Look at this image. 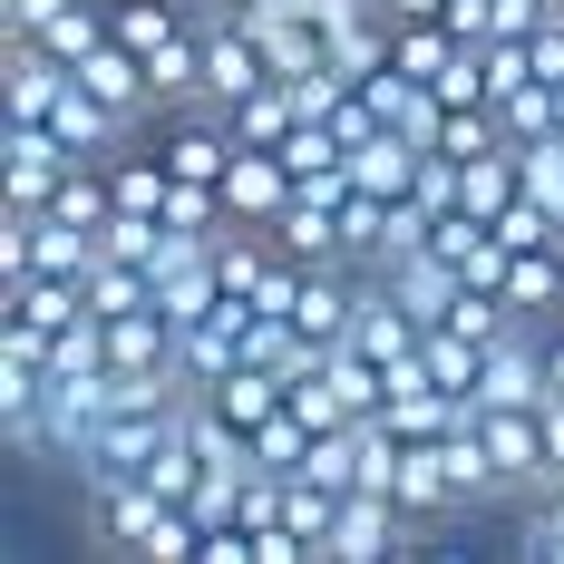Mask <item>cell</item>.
Listing matches in <instances>:
<instances>
[{"label":"cell","mask_w":564,"mask_h":564,"mask_svg":"<svg viewBox=\"0 0 564 564\" xmlns=\"http://www.w3.org/2000/svg\"><path fill=\"white\" fill-rule=\"evenodd\" d=\"M117 419V370H78V380H50V409H40V457L78 467L98 448V429Z\"/></svg>","instance_id":"cell-1"},{"label":"cell","mask_w":564,"mask_h":564,"mask_svg":"<svg viewBox=\"0 0 564 564\" xmlns=\"http://www.w3.org/2000/svg\"><path fill=\"white\" fill-rule=\"evenodd\" d=\"M555 370H545V322H516L487 340V370H477V409H545Z\"/></svg>","instance_id":"cell-2"},{"label":"cell","mask_w":564,"mask_h":564,"mask_svg":"<svg viewBox=\"0 0 564 564\" xmlns=\"http://www.w3.org/2000/svg\"><path fill=\"white\" fill-rule=\"evenodd\" d=\"M487 457H497V497L535 507L555 487V457H545V419L535 409H487Z\"/></svg>","instance_id":"cell-3"},{"label":"cell","mask_w":564,"mask_h":564,"mask_svg":"<svg viewBox=\"0 0 564 564\" xmlns=\"http://www.w3.org/2000/svg\"><path fill=\"white\" fill-rule=\"evenodd\" d=\"M243 322H253V302L225 292L205 322H185V332H175V370H185V390H215L234 360H243Z\"/></svg>","instance_id":"cell-4"},{"label":"cell","mask_w":564,"mask_h":564,"mask_svg":"<svg viewBox=\"0 0 564 564\" xmlns=\"http://www.w3.org/2000/svg\"><path fill=\"white\" fill-rule=\"evenodd\" d=\"M156 516H166V497H156L147 477H88V525H98L108 555H147Z\"/></svg>","instance_id":"cell-5"},{"label":"cell","mask_w":564,"mask_h":564,"mask_svg":"<svg viewBox=\"0 0 564 564\" xmlns=\"http://www.w3.org/2000/svg\"><path fill=\"white\" fill-rule=\"evenodd\" d=\"M263 78H273L263 40H253L243 20H205V108H234V98H253Z\"/></svg>","instance_id":"cell-6"},{"label":"cell","mask_w":564,"mask_h":564,"mask_svg":"<svg viewBox=\"0 0 564 564\" xmlns=\"http://www.w3.org/2000/svg\"><path fill=\"white\" fill-rule=\"evenodd\" d=\"M390 497H399L409 516H419L429 535L467 516V497H457V477H448V457H438V438H409V448H399V477H390Z\"/></svg>","instance_id":"cell-7"},{"label":"cell","mask_w":564,"mask_h":564,"mask_svg":"<svg viewBox=\"0 0 564 564\" xmlns=\"http://www.w3.org/2000/svg\"><path fill=\"white\" fill-rule=\"evenodd\" d=\"M78 88H98V98H108V108L127 117V127L166 117V108H156V78H147V58L127 50V40H98V50L78 58Z\"/></svg>","instance_id":"cell-8"},{"label":"cell","mask_w":564,"mask_h":564,"mask_svg":"<svg viewBox=\"0 0 564 564\" xmlns=\"http://www.w3.org/2000/svg\"><path fill=\"white\" fill-rule=\"evenodd\" d=\"M225 205H234V225H273L282 205H292V166H282V147H234Z\"/></svg>","instance_id":"cell-9"},{"label":"cell","mask_w":564,"mask_h":564,"mask_svg":"<svg viewBox=\"0 0 564 564\" xmlns=\"http://www.w3.org/2000/svg\"><path fill=\"white\" fill-rule=\"evenodd\" d=\"M205 399L225 409L234 429H263L273 409H292V380H282L273 360H253V350H243V360H234V370H225V380H215V390H205Z\"/></svg>","instance_id":"cell-10"},{"label":"cell","mask_w":564,"mask_h":564,"mask_svg":"<svg viewBox=\"0 0 564 564\" xmlns=\"http://www.w3.org/2000/svg\"><path fill=\"white\" fill-rule=\"evenodd\" d=\"M263 234H273L282 253H302V263H340V205L332 195H302V185H292V205H282Z\"/></svg>","instance_id":"cell-11"},{"label":"cell","mask_w":564,"mask_h":564,"mask_svg":"<svg viewBox=\"0 0 564 564\" xmlns=\"http://www.w3.org/2000/svg\"><path fill=\"white\" fill-rule=\"evenodd\" d=\"M147 302H156V263H127V253L98 243V263H88V312L117 322V312H147Z\"/></svg>","instance_id":"cell-12"},{"label":"cell","mask_w":564,"mask_h":564,"mask_svg":"<svg viewBox=\"0 0 564 564\" xmlns=\"http://www.w3.org/2000/svg\"><path fill=\"white\" fill-rule=\"evenodd\" d=\"M390 215H399V195L350 185V195H340V263H380V253H390Z\"/></svg>","instance_id":"cell-13"},{"label":"cell","mask_w":564,"mask_h":564,"mask_svg":"<svg viewBox=\"0 0 564 564\" xmlns=\"http://www.w3.org/2000/svg\"><path fill=\"white\" fill-rule=\"evenodd\" d=\"M497 127H507V147H535V137H555V127H564V88L525 78L516 98H497Z\"/></svg>","instance_id":"cell-14"},{"label":"cell","mask_w":564,"mask_h":564,"mask_svg":"<svg viewBox=\"0 0 564 564\" xmlns=\"http://www.w3.org/2000/svg\"><path fill=\"white\" fill-rule=\"evenodd\" d=\"M457 50H467V40H457L438 10H429V20H399V40H390V58L409 68V78H438V68H448Z\"/></svg>","instance_id":"cell-15"},{"label":"cell","mask_w":564,"mask_h":564,"mask_svg":"<svg viewBox=\"0 0 564 564\" xmlns=\"http://www.w3.org/2000/svg\"><path fill=\"white\" fill-rule=\"evenodd\" d=\"M185 399H195V390H185ZM137 477H147V487H156L166 507H185V497H195V477H205V457H195V438L175 429V438H166V448H156V457H147Z\"/></svg>","instance_id":"cell-16"},{"label":"cell","mask_w":564,"mask_h":564,"mask_svg":"<svg viewBox=\"0 0 564 564\" xmlns=\"http://www.w3.org/2000/svg\"><path fill=\"white\" fill-rule=\"evenodd\" d=\"M282 516L312 535V555L332 545V516H340V487H322V477H282Z\"/></svg>","instance_id":"cell-17"},{"label":"cell","mask_w":564,"mask_h":564,"mask_svg":"<svg viewBox=\"0 0 564 564\" xmlns=\"http://www.w3.org/2000/svg\"><path fill=\"white\" fill-rule=\"evenodd\" d=\"M429 88H438L448 108H497V88H487V50H457L448 68L429 78Z\"/></svg>","instance_id":"cell-18"},{"label":"cell","mask_w":564,"mask_h":564,"mask_svg":"<svg viewBox=\"0 0 564 564\" xmlns=\"http://www.w3.org/2000/svg\"><path fill=\"white\" fill-rule=\"evenodd\" d=\"M282 88H292V108H302V117H322V127H332V108L350 98V78H340V58H322V68H302V78H282Z\"/></svg>","instance_id":"cell-19"},{"label":"cell","mask_w":564,"mask_h":564,"mask_svg":"<svg viewBox=\"0 0 564 564\" xmlns=\"http://www.w3.org/2000/svg\"><path fill=\"white\" fill-rule=\"evenodd\" d=\"M516 555H564V477L535 497V516L516 525Z\"/></svg>","instance_id":"cell-20"},{"label":"cell","mask_w":564,"mask_h":564,"mask_svg":"<svg viewBox=\"0 0 564 564\" xmlns=\"http://www.w3.org/2000/svg\"><path fill=\"white\" fill-rule=\"evenodd\" d=\"M380 127H390V117L370 108V88H350V98H340V108H332V137H340V147H350V156H360V147H370Z\"/></svg>","instance_id":"cell-21"},{"label":"cell","mask_w":564,"mask_h":564,"mask_svg":"<svg viewBox=\"0 0 564 564\" xmlns=\"http://www.w3.org/2000/svg\"><path fill=\"white\" fill-rule=\"evenodd\" d=\"M68 0H0V40H40Z\"/></svg>","instance_id":"cell-22"},{"label":"cell","mask_w":564,"mask_h":564,"mask_svg":"<svg viewBox=\"0 0 564 564\" xmlns=\"http://www.w3.org/2000/svg\"><path fill=\"white\" fill-rule=\"evenodd\" d=\"M438 20H448L457 40H467V50H487V40H497V0H448Z\"/></svg>","instance_id":"cell-23"},{"label":"cell","mask_w":564,"mask_h":564,"mask_svg":"<svg viewBox=\"0 0 564 564\" xmlns=\"http://www.w3.org/2000/svg\"><path fill=\"white\" fill-rule=\"evenodd\" d=\"M535 419H545V457H555V477H564V399H545Z\"/></svg>","instance_id":"cell-24"},{"label":"cell","mask_w":564,"mask_h":564,"mask_svg":"<svg viewBox=\"0 0 564 564\" xmlns=\"http://www.w3.org/2000/svg\"><path fill=\"white\" fill-rule=\"evenodd\" d=\"M390 20H429V10H448V0H380Z\"/></svg>","instance_id":"cell-25"},{"label":"cell","mask_w":564,"mask_h":564,"mask_svg":"<svg viewBox=\"0 0 564 564\" xmlns=\"http://www.w3.org/2000/svg\"><path fill=\"white\" fill-rule=\"evenodd\" d=\"M185 10H195V20H234L243 0H185Z\"/></svg>","instance_id":"cell-26"}]
</instances>
